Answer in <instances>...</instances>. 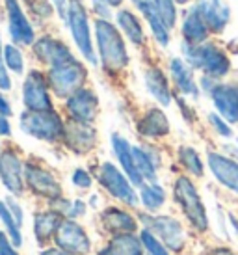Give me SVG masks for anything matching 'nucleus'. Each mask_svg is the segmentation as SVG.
Listing matches in <instances>:
<instances>
[{"label": "nucleus", "instance_id": "nucleus-1", "mask_svg": "<svg viewBox=\"0 0 238 255\" xmlns=\"http://www.w3.org/2000/svg\"><path fill=\"white\" fill-rule=\"evenodd\" d=\"M95 34H97L99 56L103 67L110 73L121 71L128 64V54L118 28L112 26L108 19H101L95 22Z\"/></svg>", "mask_w": 238, "mask_h": 255}, {"label": "nucleus", "instance_id": "nucleus-2", "mask_svg": "<svg viewBox=\"0 0 238 255\" xmlns=\"http://www.w3.org/2000/svg\"><path fill=\"white\" fill-rule=\"evenodd\" d=\"M182 50H184V56H186L192 67L203 69L210 77H224L229 73L231 64H229L227 56L210 43H199V45L184 43Z\"/></svg>", "mask_w": 238, "mask_h": 255}, {"label": "nucleus", "instance_id": "nucleus-3", "mask_svg": "<svg viewBox=\"0 0 238 255\" xmlns=\"http://www.w3.org/2000/svg\"><path fill=\"white\" fill-rule=\"evenodd\" d=\"M86 77H88V73H86L84 65L75 58H71L67 62L50 67L49 84L52 86L58 97H71L84 86Z\"/></svg>", "mask_w": 238, "mask_h": 255}, {"label": "nucleus", "instance_id": "nucleus-4", "mask_svg": "<svg viewBox=\"0 0 238 255\" xmlns=\"http://www.w3.org/2000/svg\"><path fill=\"white\" fill-rule=\"evenodd\" d=\"M21 128L22 132L28 136H34L43 142H56L58 138L63 136L62 118L54 110H45V112H26L21 116Z\"/></svg>", "mask_w": 238, "mask_h": 255}, {"label": "nucleus", "instance_id": "nucleus-5", "mask_svg": "<svg viewBox=\"0 0 238 255\" xmlns=\"http://www.w3.org/2000/svg\"><path fill=\"white\" fill-rule=\"evenodd\" d=\"M67 22H69L71 36H73V39L77 43L78 50L82 52V56L90 64H97V56H95L93 43H91L90 21H88V13H86L84 6L80 4V0H71L69 2Z\"/></svg>", "mask_w": 238, "mask_h": 255}, {"label": "nucleus", "instance_id": "nucleus-6", "mask_svg": "<svg viewBox=\"0 0 238 255\" xmlns=\"http://www.w3.org/2000/svg\"><path fill=\"white\" fill-rule=\"evenodd\" d=\"M175 199L179 201V205L182 207L184 214L188 216L192 226L196 227L197 231H205L209 227V220H207V213H205V207L201 203V198L197 194L196 186L190 183V179L186 177L177 179Z\"/></svg>", "mask_w": 238, "mask_h": 255}, {"label": "nucleus", "instance_id": "nucleus-7", "mask_svg": "<svg viewBox=\"0 0 238 255\" xmlns=\"http://www.w3.org/2000/svg\"><path fill=\"white\" fill-rule=\"evenodd\" d=\"M99 181L114 198L123 201L126 205H138V196L130 186V179H126L112 162H105L99 171Z\"/></svg>", "mask_w": 238, "mask_h": 255}, {"label": "nucleus", "instance_id": "nucleus-8", "mask_svg": "<svg viewBox=\"0 0 238 255\" xmlns=\"http://www.w3.org/2000/svg\"><path fill=\"white\" fill-rule=\"evenodd\" d=\"M22 101H24V107L32 112L52 110V103H50L49 90H47V80H45L43 73L30 71V75L24 80V86H22Z\"/></svg>", "mask_w": 238, "mask_h": 255}, {"label": "nucleus", "instance_id": "nucleus-9", "mask_svg": "<svg viewBox=\"0 0 238 255\" xmlns=\"http://www.w3.org/2000/svg\"><path fill=\"white\" fill-rule=\"evenodd\" d=\"M56 244L62 250H67L71 254L84 255L90 252L91 242L86 231L73 220H62V224L56 231Z\"/></svg>", "mask_w": 238, "mask_h": 255}, {"label": "nucleus", "instance_id": "nucleus-10", "mask_svg": "<svg viewBox=\"0 0 238 255\" xmlns=\"http://www.w3.org/2000/svg\"><path fill=\"white\" fill-rule=\"evenodd\" d=\"M24 179L32 190L47 199H60L62 196V186L58 183L50 171L43 170L35 164H26L24 166Z\"/></svg>", "mask_w": 238, "mask_h": 255}, {"label": "nucleus", "instance_id": "nucleus-11", "mask_svg": "<svg viewBox=\"0 0 238 255\" xmlns=\"http://www.w3.org/2000/svg\"><path fill=\"white\" fill-rule=\"evenodd\" d=\"M63 142L71 151H75L78 155H84L95 147L97 132L93 127H90V123L73 120L63 130Z\"/></svg>", "mask_w": 238, "mask_h": 255}, {"label": "nucleus", "instance_id": "nucleus-12", "mask_svg": "<svg viewBox=\"0 0 238 255\" xmlns=\"http://www.w3.org/2000/svg\"><path fill=\"white\" fill-rule=\"evenodd\" d=\"M149 224V229L156 233V237L164 242V246L169 250H182L184 246V231L182 226L177 220L169 218V216H158V218H145Z\"/></svg>", "mask_w": 238, "mask_h": 255}, {"label": "nucleus", "instance_id": "nucleus-13", "mask_svg": "<svg viewBox=\"0 0 238 255\" xmlns=\"http://www.w3.org/2000/svg\"><path fill=\"white\" fill-rule=\"evenodd\" d=\"M7 24H9V36L19 45H32L34 43V28L26 19L17 0H6Z\"/></svg>", "mask_w": 238, "mask_h": 255}, {"label": "nucleus", "instance_id": "nucleus-14", "mask_svg": "<svg viewBox=\"0 0 238 255\" xmlns=\"http://www.w3.org/2000/svg\"><path fill=\"white\" fill-rule=\"evenodd\" d=\"M97 110L99 101L91 90L80 88L71 97H67V112L71 114L73 120L82 121V123H91L97 116Z\"/></svg>", "mask_w": 238, "mask_h": 255}, {"label": "nucleus", "instance_id": "nucleus-15", "mask_svg": "<svg viewBox=\"0 0 238 255\" xmlns=\"http://www.w3.org/2000/svg\"><path fill=\"white\" fill-rule=\"evenodd\" d=\"M22 177H24V170H22V164L19 160L17 153L9 151V149L2 151L0 153V179H2V184L11 194L21 196Z\"/></svg>", "mask_w": 238, "mask_h": 255}, {"label": "nucleus", "instance_id": "nucleus-16", "mask_svg": "<svg viewBox=\"0 0 238 255\" xmlns=\"http://www.w3.org/2000/svg\"><path fill=\"white\" fill-rule=\"evenodd\" d=\"M218 112L227 121H238V84H216L210 90Z\"/></svg>", "mask_w": 238, "mask_h": 255}, {"label": "nucleus", "instance_id": "nucleus-17", "mask_svg": "<svg viewBox=\"0 0 238 255\" xmlns=\"http://www.w3.org/2000/svg\"><path fill=\"white\" fill-rule=\"evenodd\" d=\"M196 7L199 9V13L203 17V21L207 22L209 30L222 32L225 28V24L229 22L231 11L222 0H199Z\"/></svg>", "mask_w": 238, "mask_h": 255}, {"label": "nucleus", "instance_id": "nucleus-18", "mask_svg": "<svg viewBox=\"0 0 238 255\" xmlns=\"http://www.w3.org/2000/svg\"><path fill=\"white\" fill-rule=\"evenodd\" d=\"M34 52L39 56V60H43L45 64L58 65L62 62H67L71 58H75L71 54V50L63 45L62 41L58 39H52V37H41L34 43Z\"/></svg>", "mask_w": 238, "mask_h": 255}, {"label": "nucleus", "instance_id": "nucleus-19", "mask_svg": "<svg viewBox=\"0 0 238 255\" xmlns=\"http://www.w3.org/2000/svg\"><path fill=\"white\" fill-rule=\"evenodd\" d=\"M209 166L220 183L238 194V164L235 160L216 153H209Z\"/></svg>", "mask_w": 238, "mask_h": 255}, {"label": "nucleus", "instance_id": "nucleus-20", "mask_svg": "<svg viewBox=\"0 0 238 255\" xmlns=\"http://www.w3.org/2000/svg\"><path fill=\"white\" fill-rule=\"evenodd\" d=\"M112 145H114V153L118 156L119 164L123 166V171L126 173V177L130 179L132 184L141 186V184H143V177H141V173L138 171V168H136L132 147L128 145V142H126L123 136H119V134L112 136Z\"/></svg>", "mask_w": 238, "mask_h": 255}, {"label": "nucleus", "instance_id": "nucleus-21", "mask_svg": "<svg viewBox=\"0 0 238 255\" xmlns=\"http://www.w3.org/2000/svg\"><path fill=\"white\" fill-rule=\"evenodd\" d=\"M182 36L192 45H199L205 43V39L209 37V26L203 21V17L199 13L197 7L188 9V13L184 15V22H182Z\"/></svg>", "mask_w": 238, "mask_h": 255}, {"label": "nucleus", "instance_id": "nucleus-22", "mask_svg": "<svg viewBox=\"0 0 238 255\" xmlns=\"http://www.w3.org/2000/svg\"><path fill=\"white\" fill-rule=\"evenodd\" d=\"M99 255H143V244L132 233H119Z\"/></svg>", "mask_w": 238, "mask_h": 255}, {"label": "nucleus", "instance_id": "nucleus-23", "mask_svg": "<svg viewBox=\"0 0 238 255\" xmlns=\"http://www.w3.org/2000/svg\"><path fill=\"white\" fill-rule=\"evenodd\" d=\"M138 130H140V134L147 136V138H160L169 132V123L164 112L153 108L138 121Z\"/></svg>", "mask_w": 238, "mask_h": 255}, {"label": "nucleus", "instance_id": "nucleus-24", "mask_svg": "<svg viewBox=\"0 0 238 255\" xmlns=\"http://www.w3.org/2000/svg\"><path fill=\"white\" fill-rule=\"evenodd\" d=\"M103 226L112 233H132L136 231V220L125 211L119 209H106L103 213Z\"/></svg>", "mask_w": 238, "mask_h": 255}, {"label": "nucleus", "instance_id": "nucleus-25", "mask_svg": "<svg viewBox=\"0 0 238 255\" xmlns=\"http://www.w3.org/2000/svg\"><path fill=\"white\" fill-rule=\"evenodd\" d=\"M145 86H147L149 93L153 95L154 99L158 101L160 105L168 107L169 101H171V93H169L168 80L164 77V73L156 67H151L145 71Z\"/></svg>", "mask_w": 238, "mask_h": 255}, {"label": "nucleus", "instance_id": "nucleus-26", "mask_svg": "<svg viewBox=\"0 0 238 255\" xmlns=\"http://www.w3.org/2000/svg\"><path fill=\"white\" fill-rule=\"evenodd\" d=\"M60 224H62V214L60 213L35 214V222H34L35 239L41 242V244L43 242H47L52 235H56Z\"/></svg>", "mask_w": 238, "mask_h": 255}, {"label": "nucleus", "instance_id": "nucleus-27", "mask_svg": "<svg viewBox=\"0 0 238 255\" xmlns=\"http://www.w3.org/2000/svg\"><path fill=\"white\" fill-rule=\"evenodd\" d=\"M169 65H171V75H173V80H175L177 88H179L182 93H186V95L197 97L199 92H197V86H196V82H194V75L190 71V67H186L184 62L179 60V58H173Z\"/></svg>", "mask_w": 238, "mask_h": 255}, {"label": "nucleus", "instance_id": "nucleus-28", "mask_svg": "<svg viewBox=\"0 0 238 255\" xmlns=\"http://www.w3.org/2000/svg\"><path fill=\"white\" fill-rule=\"evenodd\" d=\"M141 13H143V17L147 19L149 26H151V30H153L154 37H156V41L160 43V45H168L169 41V28L164 24V21L160 19V15L154 11V7L149 4L147 0H143L141 2V6L138 7Z\"/></svg>", "mask_w": 238, "mask_h": 255}, {"label": "nucleus", "instance_id": "nucleus-29", "mask_svg": "<svg viewBox=\"0 0 238 255\" xmlns=\"http://www.w3.org/2000/svg\"><path fill=\"white\" fill-rule=\"evenodd\" d=\"M118 24L132 43H136V45H141V43H143V30H141V24L130 11L121 9L118 13Z\"/></svg>", "mask_w": 238, "mask_h": 255}, {"label": "nucleus", "instance_id": "nucleus-30", "mask_svg": "<svg viewBox=\"0 0 238 255\" xmlns=\"http://www.w3.org/2000/svg\"><path fill=\"white\" fill-rule=\"evenodd\" d=\"M132 155H134V162H136V168L141 173V177L147 179L153 183L156 179V168H154V160L149 156V153H145L141 147H132Z\"/></svg>", "mask_w": 238, "mask_h": 255}, {"label": "nucleus", "instance_id": "nucleus-31", "mask_svg": "<svg viewBox=\"0 0 238 255\" xmlns=\"http://www.w3.org/2000/svg\"><path fill=\"white\" fill-rule=\"evenodd\" d=\"M164 199H166V194L162 190V186H158V184H141V201L149 211L160 209Z\"/></svg>", "mask_w": 238, "mask_h": 255}, {"label": "nucleus", "instance_id": "nucleus-32", "mask_svg": "<svg viewBox=\"0 0 238 255\" xmlns=\"http://www.w3.org/2000/svg\"><path fill=\"white\" fill-rule=\"evenodd\" d=\"M149 4L154 7V11L160 15V19L168 28H173L177 21V11H175V0H147Z\"/></svg>", "mask_w": 238, "mask_h": 255}, {"label": "nucleus", "instance_id": "nucleus-33", "mask_svg": "<svg viewBox=\"0 0 238 255\" xmlns=\"http://www.w3.org/2000/svg\"><path fill=\"white\" fill-rule=\"evenodd\" d=\"M0 220L4 222V226H6L7 233H9L11 242H13L15 246H21L22 239H21V231H19V224H17L15 216L11 214L9 207H7L4 201H0Z\"/></svg>", "mask_w": 238, "mask_h": 255}, {"label": "nucleus", "instance_id": "nucleus-34", "mask_svg": "<svg viewBox=\"0 0 238 255\" xmlns=\"http://www.w3.org/2000/svg\"><path fill=\"white\" fill-rule=\"evenodd\" d=\"M179 158H181L182 166L194 173V175H203V164H201V158L192 147H181L179 151Z\"/></svg>", "mask_w": 238, "mask_h": 255}, {"label": "nucleus", "instance_id": "nucleus-35", "mask_svg": "<svg viewBox=\"0 0 238 255\" xmlns=\"http://www.w3.org/2000/svg\"><path fill=\"white\" fill-rule=\"evenodd\" d=\"M141 244H143V248L147 250V255H169L166 246L162 244L156 237L153 235L151 229H145V231H141Z\"/></svg>", "mask_w": 238, "mask_h": 255}, {"label": "nucleus", "instance_id": "nucleus-36", "mask_svg": "<svg viewBox=\"0 0 238 255\" xmlns=\"http://www.w3.org/2000/svg\"><path fill=\"white\" fill-rule=\"evenodd\" d=\"M4 60H6V65L11 71L21 75L22 69H24V60H22L21 50L17 49L15 45H6L4 47Z\"/></svg>", "mask_w": 238, "mask_h": 255}, {"label": "nucleus", "instance_id": "nucleus-37", "mask_svg": "<svg viewBox=\"0 0 238 255\" xmlns=\"http://www.w3.org/2000/svg\"><path fill=\"white\" fill-rule=\"evenodd\" d=\"M6 60H4V47H2V39H0V90H9L11 88V80L6 71Z\"/></svg>", "mask_w": 238, "mask_h": 255}, {"label": "nucleus", "instance_id": "nucleus-38", "mask_svg": "<svg viewBox=\"0 0 238 255\" xmlns=\"http://www.w3.org/2000/svg\"><path fill=\"white\" fill-rule=\"evenodd\" d=\"M71 181H73V184H75V186H78V188H90V186H91L90 173H88V171H84V170H75V173H73Z\"/></svg>", "mask_w": 238, "mask_h": 255}, {"label": "nucleus", "instance_id": "nucleus-39", "mask_svg": "<svg viewBox=\"0 0 238 255\" xmlns=\"http://www.w3.org/2000/svg\"><path fill=\"white\" fill-rule=\"evenodd\" d=\"M26 2H28L30 9H32L34 13L41 15V17H49L50 15V6L45 0H26Z\"/></svg>", "mask_w": 238, "mask_h": 255}, {"label": "nucleus", "instance_id": "nucleus-40", "mask_svg": "<svg viewBox=\"0 0 238 255\" xmlns=\"http://www.w3.org/2000/svg\"><path fill=\"white\" fill-rule=\"evenodd\" d=\"M86 213V205L82 201H73V203H67L65 205V214L69 218H77V216H82Z\"/></svg>", "mask_w": 238, "mask_h": 255}, {"label": "nucleus", "instance_id": "nucleus-41", "mask_svg": "<svg viewBox=\"0 0 238 255\" xmlns=\"http://www.w3.org/2000/svg\"><path fill=\"white\" fill-rule=\"evenodd\" d=\"M209 120H210V123H212V125L216 127V130H218V132H220L222 136H231V128L227 127V125H225L224 121H222L220 118H218L216 114H210Z\"/></svg>", "mask_w": 238, "mask_h": 255}, {"label": "nucleus", "instance_id": "nucleus-42", "mask_svg": "<svg viewBox=\"0 0 238 255\" xmlns=\"http://www.w3.org/2000/svg\"><path fill=\"white\" fill-rule=\"evenodd\" d=\"M0 255H19L13 250L11 242L7 241L6 233H2V231H0Z\"/></svg>", "mask_w": 238, "mask_h": 255}, {"label": "nucleus", "instance_id": "nucleus-43", "mask_svg": "<svg viewBox=\"0 0 238 255\" xmlns=\"http://www.w3.org/2000/svg\"><path fill=\"white\" fill-rule=\"evenodd\" d=\"M54 7H56V11L60 13L62 19H67V9H69V4H67V0H50Z\"/></svg>", "mask_w": 238, "mask_h": 255}, {"label": "nucleus", "instance_id": "nucleus-44", "mask_svg": "<svg viewBox=\"0 0 238 255\" xmlns=\"http://www.w3.org/2000/svg\"><path fill=\"white\" fill-rule=\"evenodd\" d=\"M7 207H9L11 214L15 216V220H17V224L21 226V222H22V211H21V207L17 205L15 201H11V199H7Z\"/></svg>", "mask_w": 238, "mask_h": 255}, {"label": "nucleus", "instance_id": "nucleus-45", "mask_svg": "<svg viewBox=\"0 0 238 255\" xmlns=\"http://www.w3.org/2000/svg\"><path fill=\"white\" fill-rule=\"evenodd\" d=\"M93 6H95V11H97L99 15H105V19H108V17H110V11H108V4L101 2V0H93Z\"/></svg>", "mask_w": 238, "mask_h": 255}, {"label": "nucleus", "instance_id": "nucleus-46", "mask_svg": "<svg viewBox=\"0 0 238 255\" xmlns=\"http://www.w3.org/2000/svg\"><path fill=\"white\" fill-rule=\"evenodd\" d=\"M0 116H11V107H9V103L6 101V97L0 93Z\"/></svg>", "mask_w": 238, "mask_h": 255}, {"label": "nucleus", "instance_id": "nucleus-47", "mask_svg": "<svg viewBox=\"0 0 238 255\" xmlns=\"http://www.w3.org/2000/svg\"><path fill=\"white\" fill-rule=\"evenodd\" d=\"M11 134V127L7 123L6 116H0V136H9Z\"/></svg>", "mask_w": 238, "mask_h": 255}, {"label": "nucleus", "instance_id": "nucleus-48", "mask_svg": "<svg viewBox=\"0 0 238 255\" xmlns=\"http://www.w3.org/2000/svg\"><path fill=\"white\" fill-rule=\"evenodd\" d=\"M41 255H77V254H71V252L62 248H54V250H45Z\"/></svg>", "mask_w": 238, "mask_h": 255}, {"label": "nucleus", "instance_id": "nucleus-49", "mask_svg": "<svg viewBox=\"0 0 238 255\" xmlns=\"http://www.w3.org/2000/svg\"><path fill=\"white\" fill-rule=\"evenodd\" d=\"M210 255H233V254L229 252V250H214Z\"/></svg>", "mask_w": 238, "mask_h": 255}, {"label": "nucleus", "instance_id": "nucleus-50", "mask_svg": "<svg viewBox=\"0 0 238 255\" xmlns=\"http://www.w3.org/2000/svg\"><path fill=\"white\" fill-rule=\"evenodd\" d=\"M101 2H105L108 6H119L121 4V0H101Z\"/></svg>", "mask_w": 238, "mask_h": 255}, {"label": "nucleus", "instance_id": "nucleus-51", "mask_svg": "<svg viewBox=\"0 0 238 255\" xmlns=\"http://www.w3.org/2000/svg\"><path fill=\"white\" fill-rule=\"evenodd\" d=\"M132 2H134V6H136V7H140V6H141V2H143V0H132Z\"/></svg>", "mask_w": 238, "mask_h": 255}, {"label": "nucleus", "instance_id": "nucleus-52", "mask_svg": "<svg viewBox=\"0 0 238 255\" xmlns=\"http://www.w3.org/2000/svg\"><path fill=\"white\" fill-rule=\"evenodd\" d=\"M175 2H179V4H184V2H188V0H175Z\"/></svg>", "mask_w": 238, "mask_h": 255}]
</instances>
